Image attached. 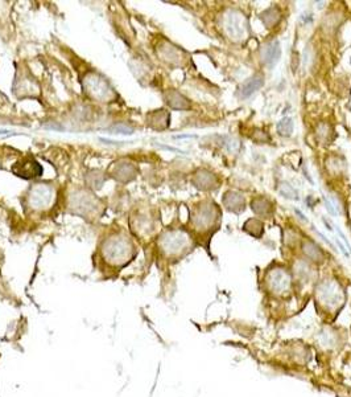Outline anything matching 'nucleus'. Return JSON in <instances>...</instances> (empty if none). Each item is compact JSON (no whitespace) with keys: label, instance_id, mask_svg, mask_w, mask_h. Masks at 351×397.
<instances>
[{"label":"nucleus","instance_id":"1","mask_svg":"<svg viewBox=\"0 0 351 397\" xmlns=\"http://www.w3.org/2000/svg\"><path fill=\"white\" fill-rule=\"evenodd\" d=\"M102 258L111 266L127 265L134 257V245L124 233L108 236L102 244Z\"/></svg>","mask_w":351,"mask_h":397},{"label":"nucleus","instance_id":"2","mask_svg":"<svg viewBox=\"0 0 351 397\" xmlns=\"http://www.w3.org/2000/svg\"><path fill=\"white\" fill-rule=\"evenodd\" d=\"M56 191L52 185L36 183L29 188L27 195V204L32 211L43 212L53 206Z\"/></svg>","mask_w":351,"mask_h":397},{"label":"nucleus","instance_id":"3","mask_svg":"<svg viewBox=\"0 0 351 397\" xmlns=\"http://www.w3.org/2000/svg\"><path fill=\"white\" fill-rule=\"evenodd\" d=\"M159 245L167 256H180L185 250L189 249L190 236L187 235L185 230H178V229L168 230V232L163 233V236L160 237Z\"/></svg>","mask_w":351,"mask_h":397},{"label":"nucleus","instance_id":"4","mask_svg":"<svg viewBox=\"0 0 351 397\" xmlns=\"http://www.w3.org/2000/svg\"><path fill=\"white\" fill-rule=\"evenodd\" d=\"M84 89L90 98L99 102H108L115 98L114 89L111 88L107 80L98 73H89L84 80Z\"/></svg>","mask_w":351,"mask_h":397},{"label":"nucleus","instance_id":"5","mask_svg":"<svg viewBox=\"0 0 351 397\" xmlns=\"http://www.w3.org/2000/svg\"><path fill=\"white\" fill-rule=\"evenodd\" d=\"M223 25L224 32L232 40H243L244 37L247 36V19L239 11H227L223 16Z\"/></svg>","mask_w":351,"mask_h":397},{"label":"nucleus","instance_id":"6","mask_svg":"<svg viewBox=\"0 0 351 397\" xmlns=\"http://www.w3.org/2000/svg\"><path fill=\"white\" fill-rule=\"evenodd\" d=\"M318 300L324 303L325 306L329 309H334L342 303L343 300V293L339 285L335 282H324L318 286Z\"/></svg>","mask_w":351,"mask_h":397},{"label":"nucleus","instance_id":"7","mask_svg":"<svg viewBox=\"0 0 351 397\" xmlns=\"http://www.w3.org/2000/svg\"><path fill=\"white\" fill-rule=\"evenodd\" d=\"M11 170L15 175L21 179H34L41 176V174H43V167H41L40 163L30 156L23 158L21 160L15 163Z\"/></svg>","mask_w":351,"mask_h":397},{"label":"nucleus","instance_id":"8","mask_svg":"<svg viewBox=\"0 0 351 397\" xmlns=\"http://www.w3.org/2000/svg\"><path fill=\"white\" fill-rule=\"evenodd\" d=\"M268 285H269L271 290H274L276 293H281V291H285L291 285V277L285 270L276 269L269 273Z\"/></svg>","mask_w":351,"mask_h":397},{"label":"nucleus","instance_id":"9","mask_svg":"<svg viewBox=\"0 0 351 397\" xmlns=\"http://www.w3.org/2000/svg\"><path fill=\"white\" fill-rule=\"evenodd\" d=\"M73 207L75 211H82V215H87V213H95L98 207L95 206V200L93 196L86 193V192H81L80 195H77L73 198Z\"/></svg>","mask_w":351,"mask_h":397},{"label":"nucleus","instance_id":"10","mask_svg":"<svg viewBox=\"0 0 351 397\" xmlns=\"http://www.w3.org/2000/svg\"><path fill=\"white\" fill-rule=\"evenodd\" d=\"M217 211L215 204L213 206H204L197 209V212L194 215V224L197 228H206L208 225L214 222V212Z\"/></svg>","mask_w":351,"mask_h":397},{"label":"nucleus","instance_id":"11","mask_svg":"<svg viewBox=\"0 0 351 397\" xmlns=\"http://www.w3.org/2000/svg\"><path fill=\"white\" fill-rule=\"evenodd\" d=\"M281 56V48L279 41H272L268 45H265L264 49L261 51V58L267 67L274 68L276 65Z\"/></svg>","mask_w":351,"mask_h":397},{"label":"nucleus","instance_id":"12","mask_svg":"<svg viewBox=\"0 0 351 397\" xmlns=\"http://www.w3.org/2000/svg\"><path fill=\"white\" fill-rule=\"evenodd\" d=\"M264 84V77H263V74H255L254 77H251L250 80L244 82L242 85L239 90H238V95L241 98H247L250 95H252L256 90L263 86Z\"/></svg>","mask_w":351,"mask_h":397},{"label":"nucleus","instance_id":"13","mask_svg":"<svg viewBox=\"0 0 351 397\" xmlns=\"http://www.w3.org/2000/svg\"><path fill=\"white\" fill-rule=\"evenodd\" d=\"M135 169L131 166V163L122 162L116 163L114 169V176H116V179L122 180V182H128L131 179H134Z\"/></svg>","mask_w":351,"mask_h":397},{"label":"nucleus","instance_id":"14","mask_svg":"<svg viewBox=\"0 0 351 397\" xmlns=\"http://www.w3.org/2000/svg\"><path fill=\"white\" fill-rule=\"evenodd\" d=\"M150 122L149 125L154 128H165L169 126V114L165 113L164 110H156L153 114L149 115Z\"/></svg>","mask_w":351,"mask_h":397},{"label":"nucleus","instance_id":"15","mask_svg":"<svg viewBox=\"0 0 351 397\" xmlns=\"http://www.w3.org/2000/svg\"><path fill=\"white\" fill-rule=\"evenodd\" d=\"M223 203H226V206L230 211H237V212H241L244 206L243 197L235 192H228L226 197H223Z\"/></svg>","mask_w":351,"mask_h":397},{"label":"nucleus","instance_id":"16","mask_svg":"<svg viewBox=\"0 0 351 397\" xmlns=\"http://www.w3.org/2000/svg\"><path fill=\"white\" fill-rule=\"evenodd\" d=\"M167 102L173 109H189V102L177 91H169L167 94Z\"/></svg>","mask_w":351,"mask_h":397},{"label":"nucleus","instance_id":"17","mask_svg":"<svg viewBox=\"0 0 351 397\" xmlns=\"http://www.w3.org/2000/svg\"><path fill=\"white\" fill-rule=\"evenodd\" d=\"M304 252L306 253V256L313 259V261H321V259H324L321 250L318 249V246L316 245V244L310 243V241L304 244Z\"/></svg>","mask_w":351,"mask_h":397},{"label":"nucleus","instance_id":"18","mask_svg":"<svg viewBox=\"0 0 351 397\" xmlns=\"http://www.w3.org/2000/svg\"><path fill=\"white\" fill-rule=\"evenodd\" d=\"M293 119L292 118H283L278 123V133L283 137H289L293 133Z\"/></svg>","mask_w":351,"mask_h":397},{"label":"nucleus","instance_id":"19","mask_svg":"<svg viewBox=\"0 0 351 397\" xmlns=\"http://www.w3.org/2000/svg\"><path fill=\"white\" fill-rule=\"evenodd\" d=\"M280 193L283 196H285V197L291 198V200H298V195L296 189H294L291 184H288V183H281Z\"/></svg>","mask_w":351,"mask_h":397},{"label":"nucleus","instance_id":"20","mask_svg":"<svg viewBox=\"0 0 351 397\" xmlns=\"http://www.w3.org/2000/svg\"><path fill=\"white\" fill-rule=\"evenodd\" d=\"M252 209H254L258 215L261 213V209H264V215H268V209H271V207H269V203H268L267 200L259 198V200H255V202L252 203Z\"/></svg>","mask_w":351,"mask_h":397},{"label":"nucleus","instance_id":"21","mask_svg":"<svg viewBox=\"0 0 351 397\" xmlns=\"http://www.w3.org/2000/svg\"><path fill=\"white\" fill-rule=\"evenodd\" d=\"M114 130L118 134H132V128L127 127V126H116V127H114Z\"/></svg>","mask_w":351,"mask_h":397},{"label":"nucleus","instance_id":"22","mask_svg":"<svg viewBox=\"0 0 351 397\" xmlns=\"http://www.w3.org/2000/svg\"><path fill=\"white\" fill-rule=\"evenodd\" d=\"M335 228H337V226H335ZM337 233H338V236H341V239H342V240H343V243H344V244H346V246H347V249H348V250H350V252H351V246H350V244H348V241H347V239H346V236H344V235H343V233H342V232H341V230H339V229H338V228H337Z\"/></svg>","mask_w":351,"mask_h":397},{"label":"nucleus","instance_id":"23","mask_svg":"<svg viewBox=\"0 0 351 397\" xmlns=\"http://www.w3.org/2000/svg\"><path fill=\"white\" fill-rule=\"evenodd\" d=\"M325 203H326V207H328V211L331 213V215H335V211L334 208H333V206H331L330 203H329L328 198H325Z\"/></svg>","mask_w":351,"mask_h":397}]
</instances>
